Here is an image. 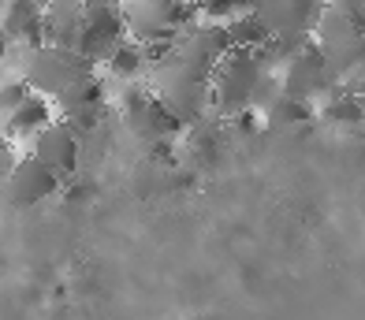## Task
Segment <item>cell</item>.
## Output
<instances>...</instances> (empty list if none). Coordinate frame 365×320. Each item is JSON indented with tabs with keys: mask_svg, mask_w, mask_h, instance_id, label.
Returning a JSON list of instances; mask_svg holds the SVG:
<instances>
[{
	"mask_svg": "<svg viewBox=\"0 0 365 320\" xmlns=\"http://www.w3.org/2000/svg\"><path fill=\"white\" fill-rule=\"evenodd\" d=\"M269 67H264L261 53H246V48H231L220 60L217 75L209 86V108L224 115V120H239V115L257 108V90Z\"/></svg>",
	"mask_w": 365,
	"mask_h": 320,
	"instance_id": "obj_1",
	"label": "cell"
},
{
	"mask_svg": "<svg viewBox=\"0 0 365 320\" xmlns=\"http://www.w3.org/2000/svg\"><path fill=\"white\" fill-rule=\"evenodd\" d=\"M23 78L34 86V93L56 100L68 90L82 86L86 78H93V63L63 45H38L23 48Z\"/></svg>",
	"mask_w": 365,
	"mask_h": 320,
	"instance_id": "obj_2",
	"label": "cell"
},
{
	"mask_svg": "<svg viewBox=\"0 0 365 320\" xmlns=\"http://www.w3.org/2000/svg\"><path fill=\"white\" fill-rule=\"evenodd\" d=\"M120 115L127 130L142 138L145 145H164L175 138V130H182V123L168 112V105L149 90V82H130L120 93Z\"/></svg>",
	"mask_w": 365,
	"mask_h": 320,
	"instance_id": "obj_3",
	"label": "cell"
},
{
	"mask_svg": "<svg viewBox=\"0 0 365 320\" xmlns=\"http://www.w3.org/2000/svg\"><path fill=\"white\" fill-rule=\"evenodd\" d=\"M127 41V23H123V8L120 4H97L90 0L86 15H82V30L75 41V53H82L93 67H105L108 56Z\"/></svg>",
	"mask_w": 365,
	"mask_h": 320,
	"instance_id": "obj_4",
	"label": "cell"
},
{
	"mask_svg": "<svg viewBox=\"0 0 365 320\" xmlns=\"http://www.w3.org/2000/svg\"><path fill=\"white\" fill-rule=\"evenodd\" d=\"M279 86H284V93L302 100H328L331 93H339V75L324 56V48L313 41L279 71Z\"/></svg>",
	"mask_w": 365,
	"mask_h": 320,
	"instance_id": "obj_5",
	"label": "cell"
},
{
	"mask_svg": "<svg viewBox=\"0 0 365 320\" xmlns=\"http://www.w3.org/2000/svg\"><path fill=\"white\" fill-rule=\"evenodd\" d=\"M60 194V175L48 164H41L34 153H23L8 172V201L11 209H34L41 201Z\"/></svg>",
	"mask_w": 365,
	"mask_h": 320,
	"instance_id": "obj_6",
	"label": "cell"
},
{
	"mask_svg": "<svg viewBox=\"0 0 365 320\" xmlns=\"http://www.w3.org/2000/svg\"><path fill=\"white\" fill-rule=\"evenodd\" d=\"M328 8V0H257L272 38L276 33H317V23Z\"/></svg>",
	"mask_w": 365,
	"mask_h": 320,
	"instance_id": "obj_7",
	"label": "cell"
},
{
	"mask_svg": "<svg viewBox=\"0 0 365 320\" xmlns=\"http://www.w3.org/2000/svg\"><path fill=\"white\" fill-rule=\"evenodd\" d=\"M30 153H34L41 164L53 167L60 179L71 175L75 164H78V130L68 120H53L34 142H30Z\"/></svg>",
	"mask_w": 365,
	"mask_h": 320,
	"instance_id": "obj_8",
	"label": "cell"
},
{
	"mask_svg": "<svg viewBox=\"0 0 365 320\" xmlns=\"http://www.w3.org/2000/svg\"><path fill=\"white\" fill-rule=\"evenodd\" d=\"M4 41L19 48L48 45V19L41 0H11V4H4Z\"/></svg>",
	"mask_w": 365,
	"mask_h": 320,
	"instance_id": "obj_9",
	"label": "cell"
},
{
	"mask_svg": "<svg viewBox=\"0 0 365 320\" xmlns=\"http://www.w3.org/2000/svg\"><path fill=\"white\" fill-rule=\"evenodd\" d=\"M56 105V120H68L78 134L82 130H90L97 120H101V112H105V86H101V78H86L82 86L68 90L63 97L53 100Z\"/></svg>",
	"mask_w": 365,
	"mask_h": 320,
	"instance_id": "obj_10",
	"label": "cell"
},
{
	"mask_svg": "<svg viewBox=\"0 0 365 320\" xmlns=\"http://www.w3.org/2000/svg\"><path fill=\"white\" fill-rule=\"evenodd\" d=\"M53 120H56V105L48 97L34 93L23 108H15V112L4 115V142H11V145L15 142H34Z\"/></svg>",
	"mask_w": 365,
	"mask_h": 320,
	"instance_id": "obj_11",
	"label": "cell"
},
{
	"mask_svg": "<svg viewBox=\"0 0 365 320\" xmlns=\"http://www.w3.org/2000/svg\"><path fill=\"white\" fill-rule=\"evenodd\" d=\"M261 120H264L269 130H294V127L313 123V105L302 100V97L279 93V97H272L269 105L261 108Z\"/></svg>",
	"mask_w": 365,
	"mask_h": 320,
	"instance_id": "obj_12",
	"label": "cell"
},
{
	"mask_svg": "<svg viewBox=\"0 0 365 320\" xmlns=\"http://www.w3.org/2000/svg\"><path fill=\"white\" fill-rule=\"evenodd\" d=\"M224 30H227L231 48H246V53H261V48L272 41V30H269V23H264V15L257 8L235 15V19H227Z\"/></svg>",
	"mask_w": 365,
	"mask_h": 320,
	"instance_id": "obj_13",
	"label": "cell"
},
{
	"mask_svg": "<svg viewBox=\"0 0 365 320\" xmlns=\"http://www.w3.org/2000/svg\"><path fill=\"white\" fill-rule=\"evenodd\" d=\"M145 71H149V48L138 45V41H130V38L115 48V53L108 56V63H105V75L127 82V86L130 82H142Z\"/></svg>",
	"mask_w": 365,
	"mask_h": 320,
	"instance_id": "obj_14",
	"label": "cell"
},
{
	"mask_svg": "<svg viewBox=\"0 0 365 320\" xmlns=\"http://www.w3.org/2000/svg\"><path fill=\"white\" fill-rule=\"evenodd\" d=\"M321 115H324L328 123H336V127H358L365 120V100L354 90H339V93H331L324 100Z\"/></svg>",
	"mask_w": 365,
	"mask_h": 320,
	"instance_id": "obj_15",
	"label": "cell"
},
{
	"mask_svg": "<svg viewBox=\"0 0 365 320\" xmlns=\"http://www.w3.org/2000/svg\"><path fill=\"white\" fill-rule=\"evenodd\" d=\"M254 8H257V0H205V4H202V19L227 23V19H235V15H242V11H254Z\"/></svg>",
	"mask_w": 365,
	"mask_h": 320,
	"instance_id": "obj_16",
	"label": "cell"
},
{
	"mask_svg": "<svg viewBox=\"0 0 365 320\" xmlns=\"http://www.w3.org/2000/svg\"><path fill=\"white\" fill-rule=\"evenodd\" d=\"M0 97H4V115H8V112L23 108L26 100L34 97V86H30L23 75H19V78H8V82H4V93H0Z\"/></svg>",
	"mask_w": 365,
	"mask_h": 320,
	"instance_id": "obj_17",
	"label": "cell"
},
{
	"mask_svg": "<svg viewBox=\"0 0 365 320\" xmlns=\"http://www.w3.org/2000/svg\"><path fill=\"white\" fill-rule=\"evenodd\" d=\"M97 4H123V0H97Z\"/></svg>",
	"mask_w": 365,
	"mask_h": 320,
	"instance_id": "obj_18",
	"label": "cell"
},
{
	"mask_svg": "<svg viewBox=\"0 0 365 320\" xmlns=\"http://www.w3.org/2000/svg\"><path fill=\"white\" fill-rule=\"evenodd\" d=\"M4 4H11V0H4ZM41 4H45V0H41Z\"/></svg>",
	"mask_w": 365,
	"mask_h": 320,
	"instance_id": "obj_19",
	"label": "cell"
},
{
	"mask_svg": "<svg viewBox=\"0 0 365 320\" xmlns=\"http://www.w3.org/2000/svg\"><path fill=\"white\" fill-rule=\"evenodd\" d=\"M361 100H365V90H361Z\"/></svg>",
	"mask_w": 365,
	"mask_h": 320,
	"instance_id": "obj_20",
	"label": "cell"
}]
</instances>
